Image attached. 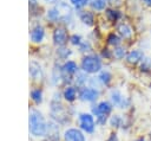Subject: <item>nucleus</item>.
Listing matches in <instances>:
<instances>
[{
	"label": "nucleus",
	"instance_id": "f257e3e1",
	"mask_svg": "<svg viewBox=\"0 0 151 141\" xmlns=\"http://www.w3.org/2000/svg\"><path fill=\"white\" fill-rule=\"evenodd\" d=\"M28 123H29V132H31L32 135H34V136L46 135L48 123L45 121L42 114L39 110H35V109L31 110Z\"/></svg>",
	"mask_w": 151,
	"mask_h": 141
},
{
	"label": "nucleus",
	"instance_id": "f03ea898",
	"mask_svg": "<svg viewBox=\"0 0 151 141\" xmlns=\"http://www.w3.org/2000/svg\"><path fill=\"white\" fill-rule=\"evenodd\" d=\"M113 105L109 101H101L92 108V115L96 116V122L98 124H105L109 120V115L112 113Z\"/></svg>",
	"mask_w": 151,
	"mask_h": 141
},
{
	"label": "nucleus",
	"instance_id": "7ed1b4c3",
	"mask_svg": "<svg viewBox=\"0 0 151 141\" xmlns=\"http://www.w3.org/2000/svg\"><path fill=\"white\" fill-rule=\"evenodd\" d=\"M78 124H79V129H81L84 133L87 134H92L96 130V120L94 116L90 113H81L78 116Z\"/></svg>",
	"mask_w": 151,
	"mask_h": 141
},
{
	"label": "nucleus",
	"instance_id": "20e7f679",
	"mask_svg": "<svg viewBox=\"0 0 151 141\" xmlns=\"http://www.w3.org/2000/svg\"><path fill=\"white\" fill-rule=\"evenodd\" d=\"M81 69L85 73H96L101 69V62L96 56H86L81 60Z\"/></svg>",
	"mask_w": 151,
	"mask_h": 141
},
{
	"label": "nucleus",
	"instance_id": "39448f33",
	"mask_svg": "<svg viewBox=\"0 0 151 141\" xmlns=\"http://www.w3.org/2000/svg\"><path fill=\"white\" fill-rule=\"evenodd\" d=\"M99 97V91L92 86H83L79 91V98L84 102H94Z\"/></svg>",
	"mask_w": 151,
	"mask_h": 141
},
{
	"label": "nucleus",
	"instance_id": "423d86ee",
	"mask_svg": "<svg viewBox=\"0 0 151 141\" xmlns=\"http://www.w3.org/2000/svg\"><path fill=\"white\" fill-rule=\"evenodd\" d=\"M110 100H111L112 105L122 108V109H126L130 104V101L126 97H124L119 90H112L110 94Z\"/></svg>",
	"mask_w": 151,
	"mask_h": 141
},
{
	"label": "nucleus",
	"instance_id": "0eeeda50",
	"mask_svg": "<svg viewBox=\"0 0 151 141\" xmlns=\"http://www.w3.org/2000/svg\"><path fill=\"white\" fill-rule=\"evenodd\" d=\"M64 141H86V137L81 129L67 128L64 132Z\"/></svg>",
	"mask_w": 151,
	"mask_h": 141
},
{
	"label": "nucleus",
	"instance_id": "6e6552de",
	"mask_svg": "<svg viewBox=\"0 0 151 141\" xmlns=\"http://www.w3.org/2000/svg\"><path fill=\"white\" fill-rule=\"evenodd\" d=\"M53 41L58 46H63L67 41V32L63 27H58L53 32Z\"/></svg>",
	"mask_w": 151,
	"mask_h": 141
},
{
	"label": "nucleus",
	"instance_id": "1a4fd4ad",
	"mask_svg": "<svg viewBox=\"0 0 151 141\" xmlns=\"http://www.w3.org/2000/svg\"><path fill=\"white\" fill-rule=\"evenodd\" d=\"M77 71H78L77 63L73 62V60H68V62H66V63L63 65V68H61V77L74 75Z\"/></svg>",
	"mask_w": 151,
	"mask_h": 141
},
{
	"label": "nucleus",
	"instance_id": "9d476101",
	"mask_svg": "<svg viewBox=\"0 0 151 141\" xmlns=\"http://www.w3.org/2000/svg\"><path fill=\"white\" fill-rule=\"evenodd\" d=\"M29 75L33 79H40L42 77V69L37 62L29 63Z\"/></svg>",
	"mask_w": 151,
	"mask_h": 141
},
{
	"label": "nucleus",
	"instance_id": "9b49d317",
	"mask_svg": "<svg viewBox=\"0 0 151 141\" xmlns=\"http://www.w3.org/2000/svg\"><path fill=\"white\" fill-rule=\"evenodd\" d=\"M45 37V31L41 26H35L31 31V40L34 43H40Z\"/></svg>",
	"mask_w": 151,
	"mask_h": 141
},
{
	"label": "nucleus",
	"instance_id": "f8f14e48",
	"mask_svg": "<svg viewBox=\"0 0 151 141\" xmlns=\"http://www.w3.org/2000/svg\"><path fill=\"white\" fill-rule=\"evenodd\" d=\"M143 58H144V53H143L142 51H139V50H133V51H131V52L127 55L126 60H127L129 63H131V64H137V63L142 62Z\"/></svg>",
	"mask_w": 151,
	"mask_h": 141
},
{
	"label": "nucleus",
	"instance_id": "ddd939ff",
	"mask_svg": "<svg viewBox=\"0 0 151 141\" xmlns=\"http://www.w3.org/2000/svg\"><path fill=\"white\" fill-rule=\"evenodd\" d=\"M63 96L67 102H73L77 98V89L74 86H71V85L66 86L64 92H63Z\"/></svg>",
	"mask_w": 151,
	"mask_h": 141
},
{
	"label": "nucleus",
	"instance_id": "4468645a",
	"mask_svg": "<svg viewBox=\"0 0 151 141\" xmlns=\"http://www.w3.org/2000/svg\"><path fill=\"white\" fill-rule=\"evenodd\" d=\"M118 32H119V34H120L123 38H125V39L130 38V37L132 36V28H131L127 24H125V23L118 25Z\"/></svg>",
	"mask_w": 151,
	"mask_h": 141
},
{
	"label": "nucleus",
	"instance_id": "2eb2a0df",
	"mask_svg": "<svg viewBox=\"0 0 151 141\" xmlns=\"http://www.w3.org/2000/svg\"><path fill=\"white\" fill-rule=\"evenodd\" d=\"M80 19L87 26L93 25V21H94V17H93V14L91 12H84V13H81L80 14Z\"/></svg>",
	"mask_w": 151,
	"mask_h": 141
},
{
	"label": "nucleus",
	"instance_id": "dca6fc26",
	"mask_svg": "<svg viewBox=\"0 0 151 141\" xmlns=\"http://www.w3.org/2000/svg\"><path fill=\"white\" fill-rule=\"evenodd\" d=\"M109 122H110V126L112 127V128H120L122 126H123V117L120 116V115H113V116H111V118L109 120Z\"/></svg>",
	"mask_w": 151,
	"mask_h": 141
},
{
	"label": "nucleus",
	"instance_id": "f3484780",
	"mask_svg": "<svg viewBox=\"0 0 151 141\" xmlns=\"http://www.w3.org/2000/svg\"><path fill=\"white\" fill-rule=\"evenodd\" d=\"M90 4L92 6V8L97 9V11H103L107 4V0H90Z\"/></svg>",
	"mask_w": 151,
	"mask_h": 141
},
{
	"label": "nucleus",
	"instance_id": "a211bd4d",
	"mask_svg": "<svg viewBox=\"0 0 151 141\" xmlns=\"http://www.w3.org/2000/svg\"><path fill=\"white\" fill-rule=\"evenodd\" d=\"M98 78H99V81H100L101 84L109 85L110 82H111V79H112V76H111V73H110L109 71H101Z\"/></svg>",
	"mask_w": 151,
	"mask_h": 141
},
{
	"label": "nucleus",
	"instance_id": "6ab92c4d",
	"mask_svg": "<svg viewBox=\"0 0 151 141\" xmlns=\"http://www.w3.org/2000/svg\"><path fill=\"white\" fill-rule=\"evenodd\" d=\"M31 98L38 104L41 103V101H42V91L40 89H33L31 91Z\"/></svg>",
	"mask_w": 151,
	"mask_h": 141
},
{
	"label": "nucleus",
	"instance_id": "aec40b11",
	"mask_svg": "<svg viewBox=\"0 0 151 141\" xmlns=\"http://www.w3.org/2000/svg\"><path fill=\"white\" fill-rule=\"evenodd\" d=\"M47 18L51 19V20H58L60 18V9L59 7H54V8H51L48 12H47Z\"/></svg>",
	"mask_w": 151,
	"mask_h": 141
},
{
	"label": "nucleus",
	"instance_id": "412c9836",
	"mask_svg": "<svg viewBox=\"0 0 151 141\" xmlns=\"http://www.w3.org/2000/svg\"><path fill=\"white\" fill-rule=\"evenodd\" d=\"M140 70L146 72L151 70V57H144L140 63Z\"/></svg>",
	"mask_w": 151,
	"mask_h": 141
},
{
	"label": "nucleus",
	"instance_id": "4be33fe9",
	"mask_svg": "<svg viewBox=\"0 0 151 141\" xmlns=\"http://www.w3.org/2000/svg\"><path fill=\"white\" fill-rule=\"evenodd\" d=\"M106 15L111 21H117L120 18V13L118 11H113V9H107L106 11Z\"/></svg>",
	"mask_w": 151,
	"mask_h": 141
},
{
	"label": "nucleus",
	"instance_id": "5701e85b",
	"mask_svg": "<svg viewBox=\"0 0 151 141\" xmlns=\"http://www.w3.org/2000/svg\"><path fill=\"white\" fill-rule=\"evenodd\" d=\"M107 43H109L110 45H114V46H117V45H119V43H120V38H119L117 34L111 33V34L107 37Z\"/></svg>",
	"mask_w": 151,
	"mask_h": 141
},
{
	"label": "nucleus",
	"instance_id": "b1692460",
	"mask_svg": "<svg viewBox=\"0 0 151 141\" xmlns=\"http://www.w3.org/2000/svg\"><path fill=\"white\" fill-rule=\"evenodd\" d=\"M86 81H87L86 75H85V73H79V75H78V78L76 79V83H77V85L83 86V85L86 83Z\"/></svg>",
	"mask_w": 151,
	"mask_h": 141
},
{
	"label": "nucleus",
	"instance_id": "393cba45",
	"mask_svg": "<svg viewBox=\"0 0 151 141\" xmlns=\"http://www.w3.org/2000/svg\"><path fill=\"white\" fill-rule=\"evenodd\" d=\"M71 4L76 6L77 8H80V7L86 6L88 4V0H71Z\"/></svg>",
	"mask_w": 151,
	"mask_h": 141
},
{
	"label": "nucleus",
	"instance_id": "a878e982",
	"mask_svg": "<svg viewBox=\"0 0 151 141\" xmlns=\"http://www.w3.org/2000/svg\"><path fill=\"white\" fill-rule=\"evenodd\" d=\"M113 53H114V56H116L117 58H123L124 55H125V50H124L123 47H119V46H118V47L114 49V52H113Z\"/></svg>",
	"mask_w": 151,
	"mask_h": 141
},
{
	"label": "nucleus",
	"instance_id": "bb28decb",
	"mask_svg": "<svg viewBox=\"0 0 151 141\" xmlns=\"http://www.w3.org/2000/svg\"><path fill=\"white\" fill-rule=\"evenodd\" d=\"M71 43L73 45H80L81 41H80V36H77V34H73L71 37Z\"/></svg>",
	"mask_w": 151,
	"mask_h": 141
},
{
	"label": "nucleus",
	"instance_id": "cd10ccee",
	"mask_svg": "<svg viewBox=\"0 0 151 141\" xmlns=\"http://www.w3.org/2000/svg\"><path fill=\"white\" fill-rule=\"evenodd\" d=\"M105 141H119V137H118V134L116 133V132H113V133H111L110 135H109V137L105 140Z\"/></svg>",
	"mask_w": 151,
	"mask_h": 141
},
{
	"label": "nucleus",
	"instance_id": "c85d7f7f",
	"mask_svg": "<svg viewBox=\"0 0 151 141\" xmlns=\"http://www.w3.org/2000/svg\"><path fill=\"white\" fill-rule=\"evenodd\" d=\"M71 51H68V49H60L59 50V55L63 57V58H66L67 56H70Z\"/></svg>",
	"mask_w": 151,
	"mask_h": 141
},
{
	"label": "nucleus",
	"instance_id": "c756f323",
	"mask_svg": "<svg viewBox=\"0 0 151 141\" xmlns=\"http://www.w3.org/2000/svg\"><path fill=\"white\" fill-rule=\"evenodd\" d=\"M28 1H29V8L31 9H33L34 7H37V5H38L37 4V0H28Z\"/></svg>",
	"mask_w": 151,
	"mask_h": 141
},
{
	"label": "nucleus",
	"instance_id": "7c9ffc66",
	"mask_svg": "<svg viewBox=\"0 0 151 141\" xmlns=\"http://www.w3.org/2000/svg\"><path fill=\"white\" fill-rule=\"evenodd\" d=\"M133 141H146V139H145V136H138Z\"/></svg>",
	"mask_w": 151,
	"mask_h": 141
},
{
	"label": "nucleus",
	"instance_id": "2f4dec72",
	"mask_svg": "<svg viewBox=\"0 0 151 141\" xmlns=\"http://www.w3.org/2000/svg\"><path fill=\"white\" fill-rule=\"evenodd\" d=\"M103 56H104V57H105V56H106V57H107V58H109V57H110V53H109V52H107V51H104V52H103Z\"/></svg>",
	"mask_w": 151,
	"mask_h": 141
},
{
	"label": "nucleus",
	"instance_id": "473e14b6",
	"mask_svg": "<svg viewBox=\"0 0 151 141\" xmlns=\"http://www.w3.org/2000/svg\"><path fill=\"white\" fill-rule=\"evenodd\" d=\"M144 2H145L146 5H149V6H151V0H144Z\"/></svg>",
	"mask_w": 151,
	"mask_h": 141
},
{
	"label": "nucleus",
	"instance_id": "72a5a7b5",
	"mask_svg": "<svg viewBox=\"0 0 151 141\" xmlns=\"http://www.w3.org/2000/svg\"><path fill=\"white\" fill-rule=\"evenodd\" d=\"M46 1H48V2H57L58 0H46Z\"/></svg>",
	"mask_w": 151,
	"mask_h": 141
}]
</instances>
